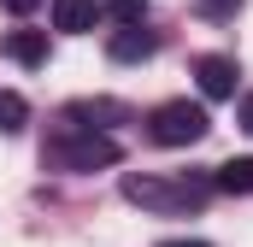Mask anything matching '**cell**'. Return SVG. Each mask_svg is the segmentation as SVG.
<instances>
[{"instance_id": "obj_1", "label": "cell", "mask_w": 253, "mask_h": 247, "mask_svg": "<svg viewBox=\"0 0 253 247\" xmlns=\"http://www.w3.org/2000/svg\"><path fill=\"white\" fill-rule=\"evenodd\" d=\"M124 159V147L106 135V129H88V124L65 118L47 129V141H42V165L47 171H71V177H83V171H106V165H118Z\"/></svg>"}, {"instance_id": "obj_2", "label": "cell", "mask_w": 253, "mask_h": 247, "mask_svg": "<svg viewBox=\"0 0 253 247\" xmlns=\"http://www.w3.org/2000/svg\"><path fill=\"white\" fill-rule=\"evenodd\" d=\"M206 183H189V177H153V171H129L124 177V200L147 206V212H200L206 206Z\"/></svg>"}, {"instance_id": "obj_3", "label": "cell", "mask_w": 253, "mask_h": 247, "mask_svg": "<svg viewBox=\"0 0 253 247\" xmlns=\"http://www.w3.org/2000/svg\"><path fill=\"white\" fill-rule=\"evenodd\" d=\"M206 129H212V118L200 100H165L147 112V141H159V147H194V141H206Z\"/></svg>"}, {"instance_id": "obj_4", "label": "cell", "mask_w": 253, "mask_h": 247, "mask_svg": "<svg viewBox=\"0 0 253 247\" xmlns=\"http://www.w3.org/2000/svg\"><path fill=\"white\" fill-rule=\"evenodd\" d=\"M236 59L230 53H206V59H194V82H200V94L206 100H230L236 94Z\"/></svg>"}, {"instance_id": "obj_5", "label": "cell", "mask_w": 253, "mask_h": 247, "mask_svg": "<svg viewBox=\"0 0 253 247\" xmlns=\"http://www.w3.org/2000/svg\"><path fill=\"white\" fill-rule=\"evenodd\" d=\"M153 47H159V36H153V30H141V24H118V30H112V41H106V53H112L118 65L153 59Z\"/></svg>"}, {"instance_id": "obj_6", "label": "cell", "mask_w": 253, "mask_h": 247, "mask_svg": "<svg viewBox=\"0 0 253 247\" xmlns=\"http://www.w3.org/2000/svg\"><path fill=\"white\" fill-rule=\"evenodd\" d=\"M65 118L88 124V129H112V124H129L135 112H129L124 100H71V106H65Z\"/></svg>"}, {"instance_id": "obj_7", "label": "cell", "mask_w": 253, "mask_h": 247, "mask_svg": "<svg viewBox=\"0 0 253 247\" xmlns=\"http://www.w3.org/2000/svg\"><path fill=\"white\" fill-rule=\"evenodd\" d=\"M0 53L18 59V65H47V30H6Z\"/></svg>"}, {"instance_id": "obj_8", "label": "cell", "mask_w": 253, "mask_h": 247, "mask_svg": "<svg viewBox=\"0 0 253 247\" xmlns=\"http://www.w3.org/2000/svg\"><path fill=\"white\" fill-rule=\"evenodd\" d=\"M94 18H100L94 0H53V30H65V36H88Z\"/></svg>"}, {"instance_id": "obj_9", "label": "cell", "mask_w": 253, "mask_h": 247, "mask_svg": "<svg viewBox=\"0 0 253 247\" xmlns=\"http://www.w3.org/2000/svg\"><path fill=\"white\" fill-rule=\"evenodd\" d=\"M212 188H224V194H253V153H248V159H230V165H218Z\"/></svg>"}, {"instance_id": "obj_10", "label": "cell", "mask_w": 253, "mask_h": 247, "mask_svg": "<svg viewBox=\"0 0 253 247\" xmlns=\"http://www.w3.org/2000/svg\"><path fill=\"white\" fill-rule=\"evenodd\" d=\"M24 124H30V100L12 94V88H0V135H18Z\"/></svg>"}, {"instance_id": "obj_11", "label": "cell", "mask_w": 253, "mask_h": 247, "mask_svg": "<svg viewBox=\"0 0 253 247\" xmlns=\"http://www.w3.org/2000/svg\"><path fill=\"white\" fill-rule=\"evenodd\" d=\"M100 12L118 18V24H141L147 18V0H100Z\"/></svg>"}, {"instance_id": "obj_12", "label": "cell", "mask_w": 253, "mask_h": 247, "mask_svg": "<svg viewBox=\"0 0 253 247\" xmlns=\"http://www.w3.org/2000/svg\"><path fill=\"white\" fill-rule=\"evenodd\" d=\"M242 6H248V0H194V12H200V18H236Z\"/></svg>"}, {"instance_id": "obj_13", "label": "cell", "mask_w": 253, "mask_h": 247, "mask_svg": "<svg viewBox=\"0 0 253 247\" xmlns=\"http://www.w3.org/2000/svg\"><path fill=\"white\" fill-rule=\"evenodd\" d=\"M0 6H6V12H12V18H30V12H36V6H42V0H0Z\"/></svg>"}, {"instance_id": "obj_14", "label": "cell", "mask_w": 253, "mask_h": 247, "mask_svg": "<svg viewBox=\"0 0 253 247\" xmlns=\"http://www.w3.org/2000/svg\"><path fill=\"white\" fill-rule=\"evenodd\" d=\"M242 129H248V135H253V94H248V100H242Z\"/></svg>"}, {"instance_id": "obj_15", "label": "cell", "mask_w": 253, "mask_h": 247, "mask_svg": "<svg viewBox=\"0 0 253 247\" xmlns=\"http://www.w3.org/2000/svg\"><path fill=\"white\" fill-rule=\"evenodd\" d=\"M159 247H212V242H159Z\"/></svg>"}]
</instances>
